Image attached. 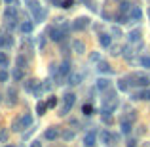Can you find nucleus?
Segmentation results:
<instances>
[{
	"label": "nucleus",
	"instance_id": "2f4dec72",
	"mask_svg": "<svg viewBox=\"0 0 150 147\" xmlns=\"http://www.w3.org/2000/svg\"><path fill=\"white\" fill-rule=\"evenodd\" d=\"M8 65H10V57L6 55V52H0V67H4V69H6Z\"/></svg>",
	"mask_w": 150,
	"mask_h": 147
},
{
	"label": "nucleus",
	"instance_id": "3c124183",
	"mask_svg": "<svg viewBox=\"0 0 150 147\" xmlns=\"http://www.w3.org/2000/svg\"><path fill=\"white\" fill-rule=\"evenodd\" d=\"M4 147H15V145H4Z\"/></svg>",
	"mask_w": 150,
	"mask_h": 147
},
{
	"label": "nucleus",
	"instance_id": "79ce46f5",
	"mask_svg": "<svg viewBox=\"0 0 150 147\" xmlns=\"http://www.w3.org/2000/svg\"><path fill=\"white\" fill-rule=\"evenodd\" d=\"M4 46H8V34L2 37V33H0V48H4Z\"/></svg>",
	"mask_w": 150,
	"mask_h": 147
},
{
	"label": "nucleus",
	"instance_id": "9d476101",
	"mask_svg": "<svg viewBox=\"0 0 150 147\" xmlns=\"http://www.w3.org/2000/svg\"><path fill=\"white\" fill-rule=\"evenodd\" d=\"M19 31H21L23 34H30L34 31V21H29V19L21 21V23H19Z\"/></svg>",
	"mask_w": 150,
	"mask_h": 147
},
{
	"label": "nucleus",
	"instance_id": "f3484780",
	"mask_svg": "<svg viewBox=\"0 0 150 147\" xmlns=\"http://www.w3.org/2000/svg\"><path fill=\"white\" fill-rule=\"evenodd\" d=\"M95 86H97V90H101V92H106V90L110 88V80L105 78V77H101V78L95 80Z\"/></svg>",
	"mask_w": 150,
	"mask_h": 147
},
{
	"label": "nucleus",
	"instance_id": "a211bd4d",
	"mask_svg": "<svg viewBox=\"0 0 150 147\" xmlns=\"http://www.w3.org/2000/svg\"><path fill=\"white\" fill-rule=\"evenodd\" d=\"M63 103L69 105V107H72L74 103H76V94H74V92H65V94H63Z\"/></svg>",
	"mask_w": 150,
	"mask_h": 147
},
{
	"label": "nucleus",
	"instance_id": "de8ad7c7",
	"mask_svg": "<svg viewBox=\"0 0 150 147\" xmlns=\"http://www.w3.org/2000/svg\"><path fill=\"white\" fill-rule=\"evenodd\" d=\"M0 141H8V132H0Z\"/></svg>",
	"mask_w": 150,
	"mask_h": 147
},
{
	"label": "nucleus",
	"instance_id": "473e14b6",
	"mask_svg": "<svg viewBox=\"0 0 150 147\" xmlns=\"http://www.w3.org/2000/svg\"><path fill=\"white\" fill-rule=\"evenodd\" d=\"M122 118H124V120H129V122H135V118H137V113H135V111H127V113H125Z\"/></svg>",
	"mask_w": 150,
	"mask_h": 147
},
{
	"label": "nucleus",
	"instance_id": "b1692460",
	"mask_svg": "<svg viewBox=\"0 0 150 147\" xmlns=\"http://www.w3.org/2000/svg\"><path fill=\"white\" fill-rule=\"evenodd\" d=\"M127 40L131 42V44H135V42H139V40H141V29H133L131 33L127 34Z\"/></svg>",
	"mask_w": 150,
	"mask_h": 147
},
{
	"label": "nucleus",
	"instance_id": "f03ea898",
	"mask_svg": "<svg viewBox=\"0 0 150 147\" xmlns=\"http://www.w3.org/2000/svg\"><path fill=\"white\" fill-rule=\"evenodd\" d=\"M70 73H72V65H70V61H69V59H63L61 65H59V73H57V77H53L55 84H57V86L65 84V80L69 78V75H70Z\"/></svg>",
	"mask_w": 150,
	"mask_h": 147
},
{
	"label": "nucleus",
	"instance_id": "6ab92c4d",
	"mask_svg": "<svg viewBox=\"0 0 150 147\" xmlns=\"http://www.w3.org/2000/svg\"><path fill=\"white\" fill-rule=\"evenodd\" d=\"M131 126H133V122L122 118V120H120V132L124 134V136H129V134H131Z\"/></svg>",
	"mask_w": 150,
	"mask_h": 147
},
{
	"label": "nucleus",
	"instance_id": "f257e3e1",
	"mask_svg": "<svg viewBox=\"0 0 150 147\" xmlns=\"http://www.w3.org/2000/svg\"><path fill=\"white\" fill-rule=\"evenodd\" d=\"M27 8L33 14V21L34 23H42L46 17H48V11L42 8V4L38 0H27Z\"/></svg>",
	"mask_w": 150,
	"mask_h": 147
},
{
	"label": "nucleus",
	"instance_id": "412c9836",
	"mask_svg": "<svg viewBox=\"0 0 150 147\" xmlns=\"http://www.w3.org/2000/svg\"><path fill=\"white\" fill-rule=\"evenodd\" d=\"M6 96H8V103H10V105H15V103H17V90H15L13 86H11V88H8Z\"/></svg>",
	"mask_w": 150,
	"mask_h": 147
},
{
	"label": "nucleus",
	"instance_id": "0eeeda50",
	"mask_svg": "<svg viewBox=\"0 0 150 147\" xmlns=\"http://www.w3.org/2000/svg\"><path fill=\"white\" fill-rule=\"evenodd\" d=\"M44 138H46L48 141H55L57 138H61V132H59L57 126H50V128L44 132Z\"/></svg>",
	"mask_w": 150,
	"mask_h": 147
},
{
	"label": "nucleus",
	"instance_id": "a19ab883",
	"mask_svg": "<svg viewBox=\"0 0 150 147\" xmlns=\"http://www.w3.org/2000/svg\"><path fill=\"white\" fill-rule=\"evenodd\" d=\"M110 50H112V52H110V54H112V55H120L122 54V48H120V46H110Z\"/></svg>",
	"mask_w": 150,
	"mask_h": 147
},
{
	"label": "nucleus",
	"instance_id": "dca6fc26",
	"mask_svg": "<svg viewBox=\"0 0 150 147\" xmlns=\"http://www.w3.org/2000/svg\"><path fill=\"white\" fill-rule=\"evenodd\" d=\"M82 80H84V75H82V73H70L69 75V82H67V84L78 86V84H82Z\"/></svg>",
	"mask_w": 150,
	"mask_h": 147
},
{
	"label": "nucleus",
	"instance_id": "bb28decb",
	"mask_svg": "<svg viewBox=\"0 0 150 147\" xmlns=\"http://www.w3.org/2000/svg\"><path fill=\"white\" fill-rule=\"evenodd\" d=\"M131 8H133V4H131V2H127V0H124V2H120V14H125V15H129Z\"/></svg>",
	"mask_w": 150,
	"mask_h": 147
},
{
	"label": "nucleus",
	"instance_id": "ea45409f",
	"mask_svg": "<svg viewBox=\"0 0 150 147\" xmlns=\"http://www.w3.org/2000/svg\"><path fill=\"white\" fill-rule=\"evenodd\" d=\"M42 90H44V92H48V90H51V80H50V78H46V80L42 82Z\"/></svg>",
	"mask_w": 150,
	"mask_h": 147
},
{
	"label": "nucleus",
	"instance_id": "39448f33",
	"mask_svg": "<svg viewBox=\"0 0 150 147\" xmlns=\"http://www.w3.org/2000/svg\"><path fill=\"white\" fill-rule=\"evenodd\" d=\"M89 27V19L86 15H80L72 21V31H86Z\"/></svg>",
	"mask_w": 150,
	"mask_h": 147
},
{
	"label": "nucleus",
	"instance_id": "72a5a7b5",
	"mask_svg": "<svg viewBox=\"0 0 150 147\" xmlns=\"http://www.w3.org/2000/svg\"><path fill=\"white\" fill-rule=\"evenodd\" d=\"M70 109H72V107H69V105H65V103H63V105L59 107V113H57V115H59V117H67Z\"/></svg>",
	"mask_w": 150,
	"mask_h": 147
},
{
	"label": "nucleus",
	"instance_id": "6e6552de",
	"mask_svg": "<svg viewBox=\"0 0 150 147\" xmlns=\"http://www.w3.org/2000/svg\"><path fill=\"white\" fill-rule=\"evenodd\" d=\"M95 143H97V132L95 130H89V132L84 136V145L86 147H93Z\"/></svg>",
	"mask_w": 150,
	"mask_h": 147
},
{
	"label": "nucleus",
	"instance_id": "603ef678",
	"mask_svg": "<svg viewBox=\"0 0 150 147\" xmlns=\"http://www.w3.org/2000/svg\"><path fill=\"white\" fill-rule=\"evenodd\" d=\"M148 17H150V8H148Z\"/></svg>",
	"mask_w": 150,
	"mask_h": 147
},
{
	"label": "nucleus",
	"instance_id": "58836bf2",
	"mask_svg": "<svg viewBox=\"0 0 150 147\" xmlns=\"http://www.w3.org/2000/svg\"><path fill=\"white\" fill-rule=\"evenodd\" d=\"M46 103H48V107H50V109H53V107H57V96H50V98H48V101H46Z\"/></svg>",
	"mask_w": 150,
	"mask_h": 147
},
{
	"label": "nucleus",
	"instance_id": "49530a36",
	"mask_svg": "<svg viewBox=\"0 0 150 147\" xmlns=\"http://www.w3.org/2000/svg\"><path fill=\"white\" fill-rule=\"evenodd\" d=\"M144 101H150V88H144Z\"/></svg>",
	"mask_w": 150,
	"mask_h": 147
},
{
	"label": "nucleus",
	"instance_id": "c756f323",
	"mask_svg": "<svg viewBox=\"0 0 150 147\" xmlns=\"http://www.w3.org/2000/svg\"><path fill=\"white\" fill-rule=\"evenodd\" d=\"M131 101H144V90L133 92V94H131Z\"/></svg>",
	"mask_w": 150,
	"mask_h": 147
},
{
	"label": "nucleus",
	"instance_id": "864d4df0",
	"mask_svg": "<svg viewBox=\"0 0 150 147\" xmlns=\"http://www.w3.org/2000/svg\"><path fill=\"white\" fill-rule=\"evenodd\" d=\"M0 99H2V96H0Z\"/></svg>",
	"mask_w": 150,
	"mask_h": 147
},
{
	"label": "nucleus",
	"instance_id": "1a4fd4ad",
	"mask_svg": "<svg viewBox=\"0 0 150 147\" xmlns=\"http://www.w3.org/2000/svg\"><path fill=\"white\" fill-rule=\"evenodd\" d=\"M15 67L27 71V69H29V57H27L25 54H17V57H15Z\"/></svg>",
	"mask_w": 150,
	"mask_h": 147
},
{
	"label": "nucleus",
	"instance_id": "4be33fe9",
	"mask_svg": "<svg viewBox=\"0 0 150 147\" xmlns=\"http://www.w3.org/2000/svg\"><path fill=\"white\" fill-rule=\"evenodd\" d=\"M21 122H23V128H33V113H23Z\"/></svg>",
	"mask_w": 150,
	"mask_h": 147
},
{
	"label": "nucleus",
	"instance_id": "7c9ffc66",
	"mask_svg": "<svg viewBox=\"0 0 150 147\" xmlns=\"http://www.w3.org/2000/svg\"><path fill=\"white\" fill-rule=\"evenodd\" d=\"M139 65L144 69H150V55H141L139 57Z\"/></svg>",
	"mask_w": 150,
	"mask_h": 147
},
{
	"label": "nucleus",
	"instance_id": "2eb2a0df",
	"mask_svg": "<svg viewBox=\"0 0 150 147\" xmlns=\"http://www.w3.org/2000/svg\"><path fill=\"white\" fill-rule=\"evenodd\" d=\"M70 48H72V52H74V54H78V55L86 54V44L82 40H72V42H70Z\"/></svg>",
	"mask_w": 150,
	"mask_h": 147
},
{
	"label": "nucleus",
	"instance_id": "37998d69",
	"mask_svg": "<svg viewBox=\"0 0 150 147\" xmlns=\"http://www.w3.org/2000/svg\"><path fill=\"white\" fill-rule=\"evenodd\" d=\"M125 145H127V147H137V140H135V138H129Z\"/></svg>",
	"mask_w": 150,
	"mask_h": 147
},
{
	"label": "nucleus",
	"instance_id": "a18cd8bd",
	"mask_svg": "<svg viewBox=\"0 0 150 147\" xmlns=\"http://www.w3.org/2000/svg\"><path fill=\"white\" fill-rule=\"evenodd\" d=\"M44 44H46V34H42V37H40V42H38L40 50H44Z\"/></svg>",
	"mask_w": 150,
	"mask_h": 147
},
{
	"label": "nucleus",
	"instance_id": "4468645a",
	"mask_svg": "<svg viewBox=\"0 0 150 147\" xmlns=\"http://www.w3.org/2000/svg\"><path fill=\"white\" fill-rule=\"evenodd\" d=\"M135 86L139 88H148L150 86V78L146 75H135Z\"/></svg>",
	"mask_w": 150,
	"mask_h": 147
},
{
	"label": "nucleus",
	"instance_id": "7ed1b4c3",
	"mask_svg": "<svg viewBox=\"0 0 150 147\" xmlns=\"http://www.w3.org/2000/svg\"><path fill=\"white\" fill-rule=\"evenodd\" d=\"M46 34H48L50 40H53V42H63V40H67V33H63L61 27H55V25L48 27V29H46Z\"/></svg>",
	"mask_w": 150,
	"mask_h": 147
},
{
	"label": "nucleus",
	"instance_id": "4c0bfd02",
	"mask_svg": "<svg viewBox=\"0 0 150 147\" xmlns=\"http://www.w3.org/2000/svg\"><path fill=\"white\" fill-rule=\"evenodd\" d=\"M8 78H10L8 71L4 69V67H0V82H8Z\"/></svg>",
	"mask_w": 150,
	"mask_h": 147
},
{
	"label": "nucleus",
	"instance_id": "20e7f679",
	"mask_svg": "<svg viewBox=\"0 0 150 147\" xmlns=\"http://www.w3.org/2000/svg\"><path fill=\"white\" fill-rule=\"evenodd\" d=\"M25 92L40 96V94L44 92V90H42V82H38L36 78H29V80H25Z\"/></svg>",
	"mask_w": 150,
	"mask_h": 147
},
{
	"label": "nucleus",
	"instance_id": "09e8293b",
	"mask_svg": "<svg viewBox=\"0 0 150 147\" xmlns=\"http://www.w3.org/2000/svg\"><path fill=\"white\" fill-rule=\"evenodd\" d=\"M30 147H42V141H38V140H34L33 143H30Z\"/></svg>",
	"mask_w": 150,
	"mask_h": 147
},
{
	"label": "nucleus",
	"instance_id": "423d86ee",
	"mask_svg": "<svg viewBox=\"0 0 150 147\" xmlns=\"http://www.w3.org/2000/svg\"><path fill=\"white\" fill-rule=\"evenodd\" d=\"M4 21L6 23L17 21V6H6V10H4Z\"/></svg>",
	"mask_w": 150,
	"mask_h": 147
},
{
	"label": "nucleus",
	"instance_id": "e433bc0d",
	"mask_svg": "<svg viewBox=\"0 0 150 147\" xmlns=\"http://www.w3.org/2000/svg\"><path fill=\"white\" fill-rule=\"evenodd\" d=\"M89 61H91V63H99L101 61L99 52H91V54H89Z\"/></svg>",
	"mask_w": 150,
	"mask_h": 147
},
{
	"label": "nucleus",
	"instance_id": "aec40b11",
	"mask_svg": "<svg viewBox=\"0 0 150 147\" xmlns=\"http://www.w3.org/2000/svg\"><path fill=\"white\" fill-rule=\"evenodd\" d=\"M97 71H99L101 75H112V67H110L106 61H99V63H97Z\"/></svg>",
	"mask_w": 150,
	"mask_h": 147
},
{
	"label": "nucleus",
	"instance_id": "c9c22d12",
	"mask_svg": "<svg viewBox=\"0 0 150 147\" xmlns=\"http://www.w3.org/2000/svg\"><path fill=\"white\" fill-rule=\"evenodd\" d=\"M76 4V0H63V4H61V8L63 10H70V8Z\"/></svg>",
	"mask_w": 150,
	"mask_h": 147
},
{
	"label": "nucleus",
	"instance_id": "ddd939ff",
	"mask_svg": "<svg viewBox=\"0 0 150 147\" xmlns=\"http://www.w3.org/2000/svg\"><path fill=\"white\" fill-rule=\"evenodd\" d=\"M141 17H143V10H141L139 6H133L131 11H129V21L137 23V21H141Z\"/></svg>",
	"mask_w": 150,
	"mask_h": 147
},
{
	"label": "nucleus",
	"instance_id": "393cba45",
	"mask_svg": "<svg viewBox=\"0 0 150 147\" xmlns=\"http://www.w3.org/2000/svg\"><path fill=\"white\" fill-rule=\"evenodd\" d=\"M11 78H13L15 82H21L23 78H25V71H23V69H19V67H15V69H13V73H11Z\"/></svg>",
	"mask_w": 150,
	"mask_h": 147
},
{
	"label": "nucleus",
	"instance_id": "8fccbe9b",
	"mask_svg": "<svg viewBox=\"0 0 150 147\" xmlns=\"http://www.w3.org/2000/svg\"><path fill=\"white\" fill-rule=\"evenodd\" d=\"M2 2L6 4V6H13V4H15V0H2Z\"/></svg>",
	"mask_w": 150,
	"mask_h": 147
},
{
	"label": "nucleus",
	"instance_id": "f704fd0d",
	"mask_svg": "<svg viewBox=\"0 0 150 147\" xmlns=\"http://www.w3.org/2000/svg\"><path fill=\"white\" fill-rule=\"evenodd\" d=\"M61 138H63L65 141H70V140L74 138V132H72V130H65V132H61Z\"/></svg>",
	"mask_w": 150,
	"mask_h": 147
},
{
	"label": "nucleus",
	"instance_id": "f8f14e48",
	"mask_svg": "<svg viewBox=\"0 0 150 147\" xmlns=\"http://www.w3.org/2000/svg\"><path fill=\"white\" fill-rule=\"evenodd\" d=\"M99 138H101V143H105L106 147L114 145V136L110 134V130H103V132L99 134Z\"/></svg>",
	"mask_w": 150,
	"mask_h": 147
},
{
	"label": "nucleus",
	"instance_id": "cd10ccee",
	"mask_svg": "<svg viewBox=\"0 0 150 147\" xmlns=\"http://www.w3.org/2000/svg\"><path fill=\"white\" fill-rule=\"evenodd\" d=\"M127 88H129L127 77H125V78H120V80H118V90H120V92H127Z\"/></svg>",
	"mask_w": 150,
	"mask_h": 147
},
{
	"label": "nucleus",
	"instance_id": "c85d7f7f",
	"mask_svg": "<svg viewBox=\"0 0 150 147\" xmlns=\"http://www.w3.org/2000/svg\"><path fill=\"white\" fill-rule=\"evenodd\" d=\"M82 113H84V115H86V117H91V115H93V113H95V107H93V105H91V103H86V105H84V107H82Z\"/></svg>",
	"mask_w": 150,
	"mask_h": 147
},
{
	"label": "nucleus",
	"instance_id": "a878e982",
	"mask_svg": "<svg viewBox=\"0 0 150 147\" xmlns=\"http://www.w3.org/2000/svg\"><path fill=\"white\" fill-rule=\"evenodd\" d=\"M23 122H21V117L19 118H13V120H11V132H23Z\"/></svg>",
	"mask_w": 150,
	"mask_h": 147
},
{
	"label": "nucleus",
	"instance_id": "5701e85b",
	"mask_svg": "<svg viewBox=\"0 0 150 147\" xmlns=\"http://www.w3.org/2000/svg\"><path fill=\"white\" fill-rule=\"evenodd\" d=\"M48 109H50V107H48L46 101H38L36 103V115H38V117H44V115L48 113Z\"/></svg>",
	"mask_w": 150,
	"mask_h": 147
},
{
	"label": "nucleus",
	"instance_id": "c03bdc74",
	"mask_svg": "<svg viewBox=\"0 0 150 147\" xmlns=\"http://www.w3.org/2000/svg\"><path fill=\"white\" fill-rule=\"evenodd\" d=\"M110 33H112V34H116V37H122V31L118 29V27H112V29H110Z\"/></svg>",
	"mask_w": 150,
	"mask_h": 147
},
{
	"label": "nucleus",
	"instance_id": "9b49d317",
	"mask_svg": "<svg viewBox=\"0 0 150 147\" xmlns=\"http://www.w3.org/2000/svg\"><path fill=\"white\" fill-rule=\"evenodd\" d=\"M99 44L103 46V48L108 50L110 46H112V34H110V33H101L99 34Z\"/></svg>",
	"mask_w": 150,
	"mask_h": 147
}]
</instances>
